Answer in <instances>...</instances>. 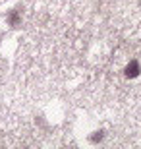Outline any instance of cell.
Segmentation results:
<instances>
[{
	"instance_id": "cell-1",
	"label": "cell",
	"mask_w": 141,
	"mask_h": 149,
	"mask_svg": "<svg viewBox=\"0 0 141 149\" xmlns=\"http://www.w3.org/2000/svg\"><path fill=\"white\" fill-rule=\"evenodd\" d=\"M6 19H8V25H10V27H19V25H22V12H19V8L10 10L8 16H6Z\"/></svg>"
},
{
	"instance_id": "cell-2",
	"label": "cell",
	"mask_w": 141,
	"mask_h": 149,
	"mask_svg": "<svg viewBox=\"0 0 141 149\" xmlns=\"http://www.w3.org/2000/svg\"><path fill=\"white\" fill-rule=\"evenodd\" d=\"M139 72H141V66H139V62H137V60H131L130 64L126 66V70H124L126 77H137Z\"/></svg>"
},
{
	"instance_id": "cell-3",
	"label": "cell",
	"mask_w": 141,
	"mask_h": 149,
	"mask_svg": "<svg viewBox=\"0 0 141 149\" xmlns=\"http://www.w3.org/2000/svg\"><path fill=\"white\" fill-rule=\"evenodd\" d=\"M103 138H104V130H99V132H93V136L89 139H91L93 143H97V141H101Z\"/></svg>"
}]
</instances>
